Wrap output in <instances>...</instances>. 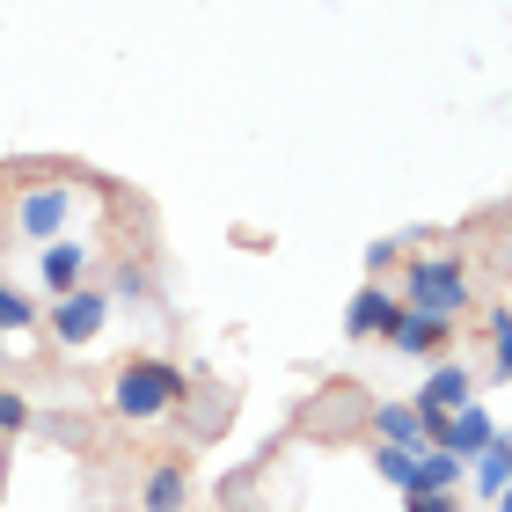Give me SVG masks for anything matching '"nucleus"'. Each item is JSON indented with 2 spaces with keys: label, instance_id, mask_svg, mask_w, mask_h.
<instances>
[{
  "label": "nucleus",
  "instance_id": "obj_1",
  "mask_svg": "<svg viewBox=\"0 0 512 512\" xmlns=\"http://www.w3.org/2000/svg\"><path fill=\"white\" fill-rule=\"evenodd\" d=\"M183 395H191V381H183L176 359H125L118 381H110V410L125 425H161V417L183 410Z\"/></svg>",
  "mask_w": 512,
  "mask_h": 512
},
{
  "label": "nucleus",
  "instance_id": "obj_2",
  "mask_svg": "<svg viewBox=\"0 0 512 512\" xmlns=\"http://www.w3.org/2000/svg\"><path fill=\"white\" fill-rule=\"evenodd\" d=\"M403 308H417V315H439V322H461L469 315V264L461 256H410L403 264Z\"/></svg>",
  "mask_w": 512,
  "mask_h": 512
},
{
  "label": "nucleus",
  "instance_id": "obj_3",
  "mask_svg": "<svg viewBox=\"0 0 512 512\" xmlns=\"http://www.w3.org/2000/svg\"><path fill=\"white\" fill-rule=\"evenodd\" d=\"M498 417L483 410V403H461V410H447V417H425V447H439V454H454L461 469L483 454V447H498Z\"/></svg>",
  "mask_w": 512,
  "mask_h": 512
},
{
  "label": "nucleus",
  "instance_id": "obj_4",
  "mask_svg": "<svg viewBox=\"0 0 512 512\" xmlns=\"http://www.w3.org/2000/svg\"><path fill=\"white\" fill-rule=\"evenodd\" d=\"M66 220H74V183H22L15 198V227L30 242H59Z\"/></svg>",
  "mask_w": 512,
  "mask_h": 512
},
{
  "label": "nucleus",
  "instance_id": "obj_5",
  "mask_svg": "<svg viewBox=\"0 0 512 512\" xmlns=\"http://www.w3.org/2000/svg\"><path fill=\"white\" fill-rule=\"evenodd\" d=\"M103 322H110V293H96V286H74V293L52 300V344H66V352L96 344Z\"/></svg>",
  "mask_w": 512,
  "mask_h": 512
},
{
  "label": "nucleus",
  "instance_id": "obj_6",
  "mask_svg": "<svg viewBox=\"0 0 512 512\" xmlns=\"http://www.w3.org/2000/svg\"><path fill=\"white\" fill-rule=\"evenodd\" d=\"M447 337H454V322L417 315V308H395V322L381 330V344H395L403 359H439V352H447Z\"/></svg>",
  "mask_w": 512,
  "mask_h": 512
},
{
  "label": "nucleus",
  "instance_id": "obj_7",
  "mask_svg": "<svg viewBox=\"0 0 512 512\" xmlns=\"http://www.w3.org/2000/svg\"><path fill=\"white\" fill-rule=\"evenodd\" d=\"M410 403L425 410V417H447V410H461V403H476V374H469V366H432L425 388H417Z\"/></svg>",
  "mask_w": 512,
  "mask_h": 512
},
{
  "label": "nucleus",
  "instance_id": "obj_8",
  "mask_svg": "<svg viewBox=\"0 0 512 512\" xmlns=\"http://www.w3.org/2000/svg\"><path fill=\"white\" fill-rule=\"evenodd\" d=\"M395 308H403V300H395L381 278H366V286L352 293V308H344V337H381L395 322Z\"/></svg>",
  "mask_w": 512,
  "mask_h": 512
},
{
  "label": "nucleus",
  "instance_id": "obj_9",
  "mask_svg": "<svg viewBox=\"0 0 512 512\" xmlns=\"http://www.w3.org/2000/svg\"><path fill=\"white\" fill-rule=\"evenodd\" d=\"M81 271H88V242H74V235H59V242H44V256H37V278H44V293H74L81 286Z\"/></svg>",
  "mask_w": 512,
  "mask_h": 512
},
{
  "label": "nucleus",
  "instance_id": "obj_10",
  "mask_svg": "<svg viewBox=\"0 0 512 512\" xmlns=\"http://www.w3.org/2000/svg\"><path fill=\"white\" fill-rule=\"evenodd\" d=\"M374 439H381V447L417 454V447H425V410H417V403H381L374 410Z\"/></svg>",
  "mask_w": 512,
  "mask_h": 512
},
{
  "label": "nucleus",
  "instance_id": "obj_11",
  "mask_svg": "<svg viewBox=\"0 0 512 512\" xmlns=\"http://www.w3.org/2000/svg\"><path fill=\"white\" fill-rule=\"evenodd\" d=\"M191 505V476H183V461H161L147 476V512H183Z\"/></svg>",
  "mask_w": 512,
  "mask_h": 512
},
{
  "label": "nucleus",
  "instance_id": "obj_12",
  "mask_svg": "<svg viewBox=\"0 0 512 512\" xmlns=\"http://www.w3.org/2000/svg\"><path fill=\"white\" fill-rule=\"evenodd\" d=\"M469 469H476V491L491 498V505H505V491H512V454H505V439H498V447H483Z\"/></svg>",
  "mask_w": 512,
  "mask_h": 512
},
{
  "label": "nucleus",
  "instance_id": "obj_13",
  "mask_svg": "<svg viewBox=\"0 0 512 512\" xmlns=\"http://www.w3.org/2000/svg\"><path fill=\"white\" fill-rule=\"evenodd\" d=\"M454 483H461V461H454V454H439V447L417 454V491H410V498H425V491H454Z\"/></svg>",
  "mask_w": 512,
  "mask_h": 512
},
{
  "label": "nucleus",
  "instance_id": "obj_14",
  "mask_svg": "<svg viewBox=\"0 0 512 512\" xmlns=\"http://www.w3.org/2000/svg\"><path fill=\"white\" fill-rule=\"evenodd\" d=\"M417 454H425V447H417ZM417 454H403V447H381V454H374V469H381V476H388L403 498L417 491Z\"/></svg>",
  "mask_w": 512,
  "mask_h": 512
},
{
  "label": "nucleus",
  "instance_id": "obj_15",
  "mask_svg": "<svg viewBox=\"0 0 512 512\" xmlns=\"http://www.w3.org/2000/svg\"><path fill=\"white\" fill-rule=\"evenodd\" d=\"M15 432H30V395L0 388V439H15Z\"/></svg>",
  "mask_w": 512,
  "mask_h": 512
},
{
  "label": "nucleus",
  "instance_id": "obj_16",
  "mask_svg": "<svg viewBox=\"0 0 512 512\" xmlns=\"http://www.w3.org/2000/svg\"><path fill=\"white\" fill-rule=\"evenodd\" d=\"M0 330H37V300H22L15 286H0Z\"/></svg>",
  "mask_w": 512,
  "mask_h": 512
},
{
  "label": "nucleus",
  "instance_id": "obj_17",
  "mask_svg": "<svg viewBox=\"0 0 512 512\" xmlns=\"http://www.w3.org/2000/svg\"><path fill=\"white\" fill-rule=\"evenodd\" d=\"M395 264H403V242H395V235L388 242H366V271H374V278H388Z\"/></svg>",
  "mask_w": 512,
  "mask_h": 512
},
{
  "label": "nucleus",
  "instance_id": "obj_18",
  "mask_svg": "<svg viewBox=\"0 0 512 512\" xmlns=\"http://www.w3.org/2000/svg\"><path fill=\"white\" fill-rule=\"evenodd\" d=\"M410 512H461V498L454 491H425V498H403Z\"/></svg>",
  "mask_w": 512,
  "mask_h": 512
},
{
  "label": "nucleus",
  "instance_id": "obj_19",
  "mask_svg": "<svg viewBox=\"0 0 512 512\" xmlns=\"http://www.w3.org/2000/svg\"><path fill=\"white\" fill-rule=\"evenodd\" d=\"M0 491H8V454H0Z\"/></svg>",
  "mask_w": 512,
  "mask_h": 512
}]
</instances>
